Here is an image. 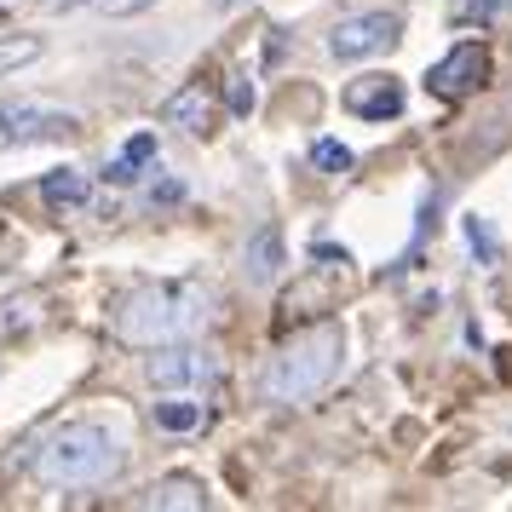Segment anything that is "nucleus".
<instances>
[{
	"mask_svg": "<svg viewBox=\"0 0 512 512\" xmlns=\"http://www.w3.org/2000/svg\"><path fill=\"white\" fill-rule=\"evenodd\" d=\"M144 507H156V512H173V507L202 512L208 507V489H202V478H156L150 495H144Z\"/></svg>",
	"mask_w": 512,
	"mask_h": 512,
	"instance_id": "11",
	"label": "nucleus"
},
{
	"mask_svg": "<svg viewBox=\"0 0 512 512\" xmlns=\"http://www.w3.org/2000/svg\"><path fill=\"white\" fill-rule=\"evenodd\" d=\"M219 6H242V0H219Z\"/></svg>",
	"mask_w": 512,
	"mask_h": 512,
	"instance_id": "24",
	"label": "nucleus"
},
{
	"mask_svg": "<svg viewBox=\"0 0 512 512\" xmlns=\"http://www.w3.org/2000/svg\"><path fill=\"white\" fill-rule=\"evenodd\" d=\"M340 357H346V340H340L334 323L305 328V334H294V340L277 346L271 369L259 380V392H265V403H305V397H317L340 374Z\"/></svg>",
	"mask_w": 512,
	"mask_h": 512,
	"instance_id": "3",
	"label": "nucleus"
},
{
	"mask_svg": "<svg viewBox=\"0 0 512 512\" xmlns=\"http://www.w3.org/2000/svg\"><path fill=\"white\" fill-rule=\"evenodd\" d=\"M162 121L179 127V133H190V139H208L213 133V98L202 93V87H179V93L162 104Z\"/></svg>",
	"mask_w": 512,
	"mask_h": 512,
	"instance_id": "10",
	"label": "nucleus"
},
{
	"mask_svg": "<svg viewBox=\"0 0 512 512\" xmlns=\"http://www.w3.org/2000/svg\"><path fill=\"white\" fill-rule=\"evenodd\" d=\"M501 12H507V0H461L455 6L461 24H501Z\"/></svg>",
	"mask_w": 512,
	"mask_h": 512,
	"instance_id": "17",
	"label": "nucleus"
},
{
	"mask_svg": "<svg viewBox=\"0 0 512 512\" xmlns=\"http://www.w3.org/2000/svg\"><path fill=\"white\" fill-rule=\"evenodd\" d=\"M144 380H150L156 392L213 386V380H219V357H213L208 346H185V340H173V346H150V357H144Z\"/></svg>",
	"mask_w": 512,
	"mask_h": 512,
	"instance_id": "4",
	"label": "nucleus"
},
{
	"mask_svg": "<svg viewBox=\"0 0 512 512\" xmlns=\"http://www.w3.org/2000/svg\"><path fill=\"white\" fill-rule=\"evenodd\" d=\"M156 426H162V432H196V426H202V403L167 397V403H156Z\"/></svg>",
	"mask_w": 512,
	"mask_h": 512,
	"instance_id": "14",
	"label": "nucleus"
},
{
	"mask_svg": "<svg viewBox=\"0 0 512 512\" xmlns=\"http://www.w3.org/2000/svg\"><path fill=\"white\" fill-rule=\"evenodd\" d=\"M231 110L236 116H254V81H248L242 70L231 75Z\"/></svg>",
	"mask_w": 512,
	"mask_h": 512,
	"instance_id": "19",
	"label": "nucleus"
},
{
	"mask_svg": "<svg viewBox=\"0 0 512 512\" xmlns=\"http://www.w3.org/2000/svg\"><path fill=\"white\" fill-rule=\"evenodd\" d=\"M346 110L363 121H397L403 116V81L397 75H357V81H346Z\"/></svg>",
	"mask_w": 512,
	"mask_h": 512,
	"instance_id": "8",
	"label": "nucleus"
},
{
	"mask_svg": "<svg viewBox=\"0 0 512 512\" xmlns=\"http://www.w3.org/2000/svg\"><path fill=\"white\" fill-rule=\"evenodd\" d=\"M47 12H75V6H87V0H41Z\"/></svg>",
	"mask_w": 512,
	"mask_h": 512,
	"instance_id": "23",
	"label": "nucleus"
},
{
	"mask_svg": "<svg viewBox=\"0 0 512 512\" xmlns=\"http://www.w3.org/2000/svg\"><path fill=\"white\" fill-rule=\"evenodd\" d=\"M179 196H185V185H173V179H167V185H156V190H150V202H179Z\"/></svg>",
	"mask_w": 512,
	"mask_h": 512,
	"instance_id": "22",
	"label": "nucleus"
},
{
	"mask_svg": "<svg viewBox=\"0 0 512 512\" xmlns=\"http://www.w3.org/2000/svg\"><path fill=\"white\" fill-rule=\"evenodd\" d=\"M466 242H472V248H478V259H495V242H489L484 219H466Z\"/></svg>",
	"mask_w": 512,
	"mask_h": 512,
	"instance_id": "20",
	"label": "nucleus"
},
{
	"mask_svg": "<svg viewBox=\"0 0 512 512\" xmlns=\"http://www.w3.org/2000/svg\"><path fill=\"white\" fill-rule=\"evenodd\" d=\"M144 162H156V133H133V139H127V150L110 162V173H104V179H110V185H133Z\"/></svg>",
	"mask_w": 512,
	"mask_h": 512,
	"instance_id": "13",
	"label": "nucleus"
},
{
	"mask_svg": "<svg viewBox=\"0 0 512 512\" xmlns=\"http://www.w3.org/2000/svg\"><path fill=\"white\" fill-rule=\"evenodd\" d=\"M397 41H403V18H397V12H386V6H374V12H351V18H340V24H334V35H328V52L351 64V58L392 52Z\"/></svg>",
	"mask_w": 512,
	"mask_h": 512,
	"instance_id": "6",
	"label": "nucleus"
},
{
	"mask_svg": "<svg viewBox=\"0 0 512 512\" xmlns=\"http://www.w3.org/2000/svg\"><path fill=\"white\" fill-rule=\"evenodd\" d=\"M121 432L98 426V420H70L58 426L41 449H35V478L52 489H75V484H104L110 472L121 466Z\"/></svg>",
	"mask_w": 512,
	"mask_h": 512,
	"instance_id": "2",
	"label": "nucleus"
},
{
	"mask_svg": "<svg viewBox=\"0 0 512 512\" xmlns=\"http://www.w3.org/2000/svg\"><path fill=\"white\" fill-rule=\"evenodd\" d=\"M489 81V47L484 41H461V47H449L426 70V93L443 98V104H461V98H472L478 87Z\"/></svg>",
	"mask_w": 512,
	"mask_h": 512,
	"instance_id": "7",
	"label": "nucleus"
},
{
	"mask_svg": "<svg viewBox=\"0 0 512 512\" xmlns=\"http://www.w3.org/2000/svg\"><path fill=\"white\" fill-rule=\"evenodd\" d=\"M93 190H87V173L81 167H52L47 179H41V202H47L52 213H70V208H81Z\"/></svg>",
	"mask_w": 512,
	"mask_h": 512,
	"instance_id": "12",
	"label": "nucleus"
},
{
	"mask_svg": "<svg viewBox=\"0 0 512 512\" xmlns=\"http://www.w3.org/2000/svg\"><path fill=\"white\" fill-rule=\"evenodd\" d=\"M35 58H41V41H35V35H0V75L24 70Z\"/></svg>",
	"mask_w": 512,
	"mask_h": 512,
	"instance_id": "15",
	"label": "nucleus"
},
{
	"mask_svg": "<svg viewBox=\"0 0 512 512\" xmlns=\"http://www.w3.org/2000/svg\"><path fill=\"white\" fill-rule=\"evenodd\" d=\"M311 167L317 173H351V150L340 139H317L311 144Z\"/></svg>",
	"mask_w": 512,
	"mask_h": 512,
	"instance_id": "16",
	"label": "nucleus"
},
{
	"mask_svg": "<svg viewBox=\"0 0 512 512\" xmlns=\"http://www.w3.org/2000/svg\"><path fill=\"white\" fill-rule=\"evenodd\" d=\"M35 328V300H6L0 305V334H24Z\"/></svg>",
	"mask_w": 512,
	"mask_h": 512,
	"instance_id": "18",
	"label": "nucleus"
},
{
	"mask_svg": "<svg viewBox=\"0 0 512 512\" xmlns=\"http://www.w3.org/2000/svg\"><path fill=\"white\" fill-rule=\"evenodd\" d=\"M104 6H110V18H133V12L150 6V0H104Z\"/></svg>",
	"mask_w": 512,
	"mask_h": 512,
	"instance_id": "21",
	"label": "nucleus"
},
{
	"mask_svg": "<svg viewBox=\"0 0 512 512\" xmlns=\"http://www.w3.org/2000/svg\"><path fill=\"white\" fill-rule=\"evenodd\" d=\"M282 231L277 225H259L254 236H248V248H242V271H248V282L254 288H271V282L282 277Z\"/></svg>",
	"mask_w": 512,
	"mask_h": 512,
	"instance_id": "9",
	"label": "nucleus"
},
{
	"mask_svg": "<svg viewBox=\"0 0 512 512\" xmlns=\"http://www.w3.org/2000/svg\"><path fill=\"white\" fill-rule=\"evenodd\" d=\"M81 121L70 110H47L35 98H0V150H24V144L70 139Z\"/></svg>",
	"mask_w": 512,
	"mask_h": 512,
	"instance_id": "5",
	"label": "nucleus"
},
{
	"mask_svg": "<svg viewBox=\"0 0 512 512\" xmlns=\"http://www.w3.org/2000/svg\"><path fill=\"white\" fill-rule=\"evenodd\" d=\"M208 323V288L196 282H150L116 300V340L127 346H173Z\"/></svg>",
	"mask_w": 512,
	"mask_h": 512,
	"instance_id": "1",
	"label": "nucleus"
},
{
	"mask_svg": "<svg viewBox=\"0 0 512 512\" xmlns=\"http://www.w3.org/2000/svg\"><path fill=\"white\" fill-rule=\"evenodd\" d=\"M501 18H512V0H507V12H501Z\"/></svg>",
	"mask_w": 512,
	"mask_h": 512,
	"instance_id": "25",
	"label": "nucleus"
}]
</instances>
